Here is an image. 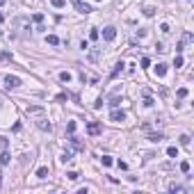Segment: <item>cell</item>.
Wrapping results in <instances>:
<instances>
[{"label":"cell","instance_id":"6da1fadb","mask_svg":"<svg viewBox=\"0 0 194 194\" xmlns=\"http://www.w3.org/2000/svg\"><path fill=\"white\" fill-rule=\"evenodd\" d=\"M2 82H5L7 89H16L21 85V78L18 76H5V78H2Z\"/></svg>","mask_w":194,"mask_h":194},{"label":"cell","instance_id":"7a4b0ae2","mask_svg":"<svg viewBox=\"0 0 194 194\" xmlns=\"http://www.w3.org/2000/svg\"><path fill=\"white\" fill-rule=\"evenodd\" d=\"M114 37H117V27L114 25H107L105 30H103V39L105 41H114Z\"/></svg>","mask_w":194,"mask_h":194},{"label":"cell","instance_id":"3957f363","mask_svg":"<svg viewBox=\"0 0 194 194\" xmlns=\"http://www.w3.org/2000/svg\"><path fill=\"white\" fill-rule=\"evenodd\" d=\"M11 25H14L16 30H25V27L30 25V21H27V18H16L14 23H11Z\"/></svg>","mask_w":194,"mask_h":194},{"label":"cell","instance_id":"277c9868","mask_svg":"<svg viewBox=\"0 0 194 194\" xmlns=\"http://www.w3.org/2000/svg\"><path fill=\"white\" fill-rule=\"evenodd\" d=\"M76 9L80 11V14H89V11H92V7H89L87 2H80V0H76Z\"/></svg>","mask_w":194,"mask_h":194},{"label":"cell","instance_id":"5b68a950","mask_svg":"<svg viewBox=\"0 0 194 194\" xmlns=\"http://www.w3.org/2000/svg\"><path fill=\"white\" fill-rule=\"evenodd\" d=\"M37 128H39V130H48V133L53 130L50 121H46V119H39V121H37Z\"/></svg>","mask_w":194,"mask_h":194},{"label":"cell","instance_id":"8992f818","mask_svg":"<svg viewBox=\"0 0 194 194\" xmlns=\"http://www.w3.org/2000/svg\"><path fill=\"white\" fill-rule=\"evenodd\" d=\"M110 119H112V121H123V119H126V114H123L121 110H117V107H114L112 114H110Z\"/></svg>","mask_w":194,"mask_h":194},{"label":"cell","instance_id":"52a82bcc","mask_svg":"<svg viewBox=\"0 0 194 194\" xmlns=\"http://www.w3.org/2000/svg\"><path fill=\"white\" fill-rule=\"evenodd\" d=\"M87 130H89V135H98V133H101V123L92 121V123L87 126Z\"/></svg>","mask_w":194,"mask_h":194},{"label":"cell","instance_id":"ba28073f","mask_svg":"<svg viewBox=\"0 0 194 194\" xmlns=\"http://www.w3.org/2000/svg\"><path fill=\"white\" fill-rule=\"evenodd\" d=\"M9 160H11V155L7 153V151H2V153H0V164H2V167H5V164H9Z\"/></svg>","mask_w":194,"mask_h":194},{"label":"cell","instance_id":"9c48e42d","mask_svg":"<svg viewBox=\"0 0 194 194\" xmlns=\"http://www.w3.org/2000/svg\"><path fill=\"white\" fill-rule=\"evenodd\" d=\"M164 73H167V64H158V66H155V76L162 78Z\"/></svg>","mask_w":194,"mask_h":194},{"label":"cell","instance_id":"30bf717a","mask_svg":"<svg viewBox=\"0 0 194 194\" xmlns=\"http://www.w3.org/2000/svg\"><path fill=\"white\" fill-rule=\"evenodd\" d=\"M148 139H151V142H162L164 135L162 133H151V135H148Z\"/></svg>","mask_w":194,"mask_h":194},{"label":"cell","instance_id":"8fae6325","mask_svg":"<svg viewBox=\"0 0 194 194\" xmlns=\"http://www.w3.org/2000/svg\"><path fill=\"white\" fill-rule=\"evenodd\" d=\"M48 176V167H39L37 169V178H46Z\"/></svg>","mask_w":194,"mask_h":194},{"label":"cell","instance_id":"7c38bea8","mask_svg":"<svg viewBox=\"0 0 194 194\" xmlns=\"http://www.w3.org/2000/svg\"><path fill=\"white\" fill-rule=\"evenodd\" d=\"M169 192H185V187L178 185V183H171V185H169Z\"/></svg>","mask_w":194,"mask_h":194},{"label":"cell","instance_id":"4fadbf2b","mask_svg":"<svg viewBox=\"0 0 194 194\" xmlns=\"http://www.w3.org/2000/svg\"><path fill=\"white\" fill-rule=\"evenodd\" d=\"M183 64H185V60H183V55L178 53V55H176V60H174V66H176V69H180Z\"/></svg>","mask_w":194,"mask_h":194},{"label":"cell","instance_id":"5bb4252c","mask_svg":"<svg viewBox=\"0 0 194 194\" xmlns=\"http://www.w3.org/2000/svg\"><path fill=\"white\" fill-rule=\"evenodd\" d=\"M71 78H73V76H71L69 71H62V73H60V80H62V82H71Z\"/></svg>","mask_w":194,"mask_h":194},{"label":"cell","instance_id":"9a60e30c","mask_svg":"<svg viewBox=\"0 0 194 194\" xmlns=\"http://www.w3.org/2000/svg\"><path fill=\"white\" fill-rule=\"evenodd\" d=\"M167 155H169V158H178V148H176V146H169L167 148Z\"/></svg>","mask_w":194,"mask_h":194},{"label":"cell","instance_id":"2e32d148","mask_svg":"<svg viewBox=\"0 0 194 194\" xmlns=\"http://www.w3.org/2000/svg\"><path fill=\"white\" fill-rule=\"evenodd\" d=\"M71 158H73V151H64L60 160H62V162H69V160H71Z\"/></svg>","mask_w":194,"mask_h":194},{"label":"cell","instance_id":"e0dca14e","mask_svg":"<svg viewBox=\"0 0 194 194\" xmlns=\"http://www.w3.org/2000/svg\"><path fill=\"white\" fill-rule=\"evenodd\" d=\"M50 5H53V7H57V9H62V7L66 5V0H50Z\"/></svg>","mask_w":194,"mask_h":194},{"label":"cell","instance_id":"ac0fdd59","mask_svg":"<svg viewBox=\"0 0 194 194\" xmlns=\"http://www.w3.org/2000/svg\"><path fill=\"white\" fill-rule=\"evenodd\" d=\"M187 94H189V92H187V87H180L178 92H176V96H178V98H187Z\"/></svg>","mask_w":194,"mask_h":194},{"label":"cell","instance_id":"d6986e66","mask_svg":"<svg viewBox=\"0 0 194 194\" xmlns=\"http://www.w3.org/2000/svg\"><path fill=\"white\" fill-rule=\"evenodd\" d=\"M46 41L50 44V46H57V44H60V39H57L55 34H48V39H46Z\"/></svg>","mask_w":194,"mask_h":194},{"label":"cell","instance_id":"ffe728a7","mask_svg":"<svg viewBox=\"0 0 194 194\" xmlns=\"http://www.w3.org/2000/svg\"><path fill=\"white\" fill-rule=\"evenodd\" d=\"M123 66H126V64H123V62H119V64H117V69L112 71V76H119V73L123 71Z\"/></svg>","mask_w":194,"mask_h":194},{"label":"cell","instance_id":"44dd1931","mask_svg":"<svg viewBox=\"0 0 194 194\" xmlns=\"http://www.w3.org/2000/svg\"><path fill=\"white\" fill-rule=\"evenodd\" d=\"M66 130H69V135L76 133V121H69V123H66Z\"/></svg>","mask_w":194,"mask_h":194},{"label":"cell","instance_id":"7402d4cb","mask_svg":"<svg viewBox=\"0 0 194 194\" xmlns=\"http://www.w3.org/2000/svg\"><path fill=\"white\" fill-rule=\"evenodd\" d=\"M101 160H103V164H105V167H110V164H112V162H114V160H112V158H110V155H103V158H101Z\"/></svg>","mask_w":194,"mask_h":194},{"label":"cell","instance_id":"603a6c76","mask_svg":"<svg viewBox=\"0 0 194 194\" xmlns=\"http://www.w3.org/2000/svg\"><path fill=\"white\" fill-rule=\"evenodd\" d=\"M180 171H183V174H187V171H189V162H187V160L180 162Z\"/></svg>","mask_w":194,"mask_h":194},{"label":"cell","instance_id":"cb8c5ba5","mask_svg":"<svg viewBox=\"0 0 194 194\" xmlns=\"http://www.w3.org/2000/svg\"><path fill=\"white\" fill-rule=\"evenodd\" d=\"M32 21H34V23H41V21H44V14H39V11L32 14Z\"/></svg>","mask_w":194,"mask_h":194},{"label":"cell","instance_id":"d4e9b609","mask_svg":"<svg viewBox=\"0 0 194 194\" xmlns=\"http://www.w3.org/2000/svg\"><path fill=\"white\" fill-rule=\"evenodd\" d=\"M180 144H183V146H187V144H189V135H180Z\"/></svg>","mask_w":194,"mask_h":194},{"label":"cell","instance_id":"484cf974","mask_svg":"<svg viewBox=\"0 0 194 194\" xmlns=\"http://www.w3.org/2000/svg\"><path fill=\"white\" fill-rule=\"evenodd\" d=\"M153 14H155L153 7H144V16H153Z\"/></svg>","mask_w":194,"mask_h":194},{"label":"cell","instance_id":"4316f807","mask_svg":"<svg viewBox=\"0 0 194 194\" xmlns=\"http://www.w3.org/2000/svg\"><path fill=\"white\" fill-rule=\"evenodd\" d=\"M27 114H41V107H27Z\"/></svg>","mask_w":194,"mask_h":194},{"label":"cell","instance_id":"83f0119b","mask_svg":"<svg viewBox=\"0 0 194 194\" xmlns=\"http://www.w3.org/2000/svg\"><path fill=\"white\" fill-rule=\"evenodd\" d=\"M89 37H92V39H94V41H96V39H98V30H96V27H92V32H89Z\"/></svg>","mask_w":194,"mask_h":194},{"label":"cell","instance_id":"f1b7e54d","mask_svg":"<svg viewBox=\"0 0 194 194\" xmlns=\"http://www.w3.org/2000/svg\"><path fill=\"white\" fill-rule=\"evenodd\" d=\"M148 64H151V60H148V57H142V69H146Z\"/></svg>","mask_w":194,"mask_h":194},{"label":"cell","instance_id":"f546056e","mask_svg":"<svg viewBox=\"0 0 194 194\" xmlns=\"http://www.w3.org/2000/svg\"><path fill=\"white\" fill-rule=\"evenodd\" d=\"M66 176H69V180H78V174H76V171H69Z\"/></svg>","mask_w":194,"mask_h":194},{"label":"cell","instance_id":"4dcf8cb0","mask_svg":"<svg viewBox=\"0 0 194 194\" xmlns=\"http://www.w3.org/2000/svg\"><path fill=\"white\" fill-rule=\"evenodd\" d=\"M144 105H146V107H151V105H153V98H151V96H146V101H144Z\"/></svg>","mask_w":194,"mask_h":194},{"label":"cell","instance_id":"1f68e13d","mask_svg":"<svg viewBox=\"0 0 194 194\" xmlns=\"http://www.w3.org/2000/svg\"><path fill=\"white\" fill-rule=\"evenodd\" d=\"M7 146V137H0V148H5Z\"/></svg>","mask_w":194,"mask_h":194},{"label":"cell","instance_id":"d6a6232c","mask_svg":"<svg viewBox=\"0 0 194 194\" xmlns=\"http://www.w3.org/2000/svg\"><path fill=\"white\" fill-rule=\"evenodd\" d=\"M96 2H101V0H96Z\"/></svg>","mask_w":194,"mask_h":194}]
</instances>
